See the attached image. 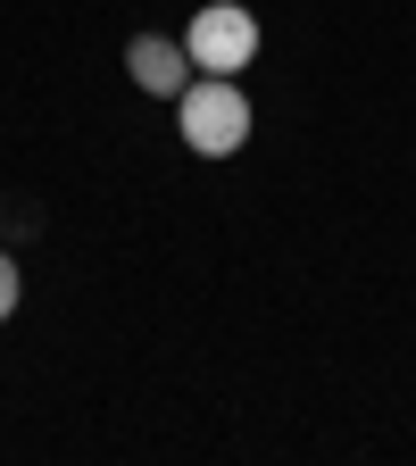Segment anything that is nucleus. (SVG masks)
Segmentation results:
<instances>
[{"instance_id": "nucleus-4", "label": "nucleus", "mask_w": 416, "mask_h": 466, "mask_svg": "<svg viewBox=\"0 0 416 466\" xmlns=\"http://www.w3.org/2000/svg\"><path fill=\"white\" fill-rule=\"evenodd\" d=\"M9 309H17V258L0 250V325H9Z\"/></svg>"}, {"instance_id": "nucleus-1", "label": "nucleus", "mask_w": 416, "mask_h": 466, "mask_svg": "<svg viewBox=\"0 0 416 466\" xmlns=\"http://www.w3.org/2000/svg\"><path fill=\"white\" fill-rule=\"evenodd\" d=\"M175 116H184V142L200 158H233L250 142V100H242V84H225V76L184 84V92H175Z\"/></svg>"}, {"instance_id": "nucleus-3", "label": "nucleus", "mask_w": 416, "mask_h": 466, "mask_svg": "<svg viewBox=\"0 0 416 466\" xmlns=\"http://www.w3.org/2000/svg\"><path fill=\"white\" fill-rule=\"evenodd\" d=\"M126 67H134V84H142L150 100H175V92L192 84V50H184V42H167V34H134Z\"/></svg>"}, {"instance_id": "nucleus-2", "label": "nucleus", "mask_w": 416, "mask_h": 466, "mask_svg": "<svg viewBox=\"0 0 416 466\" xmlns=\"http://www.w3.org/2000/svg\"><path fill=\"white\" fill-rule=\"evenodd\" d=\"M184 50H192L200 76H242L259 58V17L242 9V0H208V9L192 17V34H184Z\"/></svg>"}]
</instances>
